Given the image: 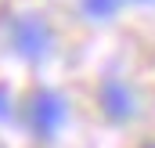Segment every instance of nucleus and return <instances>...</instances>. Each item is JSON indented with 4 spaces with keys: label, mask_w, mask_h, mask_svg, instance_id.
<instances>
[{
    "label": "nucleus",
    "mask_w": 155,
    "mask_h": 148,
    "mask_svg": "<svg viewBox=\"0 0 155 148\" xmlns=\"http://www.w3.org/2000/svg\"><path fill=\"white\" fill-rule=\"evenodd\" d=\"M61 119H65V112H61V101L58 98H51V94H43L36 101V130L43 141H51V134L61 126Z\"/></svg>",
    "instance_id": "1"
},
{
    "label": "nucleus",
    "mask_w": 155,
    "mask_h": 148,
    "mask_svg": "<svg viewBox=\"0 0 155 148\" xmlns=\"http://www.w3.org/2000/svg\"><path fill=\"white\" fill-rule=\"evenodd\" d=\"M105 109H108L112 119H126V116H134V101H130V94H126L123 87L108 83V87H105Z\"/></svg>",
    "instance_id": "2"
}]
</instances>
